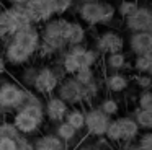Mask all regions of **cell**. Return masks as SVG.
I'll list each match as a JSON object with an SVG mask.
<instances>
[{"instance_id":"obj_37","label":"cell","mask_w":152,"mask_h":150,"mask_svg":"<svg viewBox=\"0 0 152 150\" xmlns=\"http://www.w3.org/2000/svg\"><path fill=\"white\" fill-rule=\"evenodd\" d=\"M17 150H34V145L28 137L20 135L17 139Z\"/></svg>"},{"instance_id":"obj_15","label":"cell","mask_w":152,"mask_h":150,"mask_svg":"<svg viewBox=\"0 0 152 150\" xmlns=\"http://www.w3.org/2000/svg\"><path fill=\"white\" fill-rule=\"evenodd\" d=\"M129 85H131V78L129 75L123 74V72H113V74H106L103 78V87L106 88L108 93H123L128 91Z\"/></svg>"},{"instance_id":"obj_11","label":"cell","mask_w":152,"mask_h":150,"mask_svg":"<svg viewBox=\"0 0 152 150\" xmlns=\"http://www.w3.org/2000/svg\"><path fill=\"white\" fill-rule=\"evenodd\" d=\"M2 57L5 59L8 65L12 67H23V65L30 64L33 55H30L25 49H21L20 46H17L15 42L10 41V38L4 42V55Z\"/></svg>"},{"instance_id":"obj_9","label":"cell","mask_w":152,"mask_h":150,"mask_svg":"<svg viewBox=\"0 0 152 150\" xmlns=\"http://www.w3.org/2000/svg\"><path fill=\"white\" fill-rule=\"evenodd\" d=\"M100 2H80L77 5V15L80 18V23L85 25L87 28H95L102 25V3Z\"/></svg>"},{"instance_id":"obj_17","label":"cell","mask_w":152,"mask_h":150,"mask_svg":"<svg viewBox=\"0 0 152 150\" xmlns=\"http://www.w3.org/2000/svg\"><path fill=\"white\" fill-rule=\"evenodd\" d=\"M129 65L128 55L123 52H113V54L103 55V68L106 74H113V72H123Z\"/></svg>"},{"instance_id":"obj_10","label":"cell","mask_w":152,"mask_h":150,"mask_svg":"<svg viewBox=\"0 0 152 150\" xmlns=\"http://www.w3.org/2000/svg\"><path fill=\"white\" fill-rule=\"evenodd\" d=\"M67 52L75 59L77 67L80 68H93L96 64H98L100 54L95 51V49H88L83 44L80 46H69L67 47Z\"/></svg>"},{"instance_id":"obj_16","label":"cell","mask_w":152,"mask_h":150,"mask_svg":"<svg viewBox=\"0 0 152 150\" xmlns=\"http://www.w3.org/2000/svg\"><path fill=\"white\" fill-rule=\"evenodd\" d=\"M118 121L119 130H121V143H131L137 139L139 135V127L134 122L131 116H119L116 117Z\"/></svg>"},{"instance_id":"obj_43","label":"cell","mask_w":152,"mask_h":150,"mask_svg":"<svg viewBox=\"0 0 152 150\" xmlns=\"http://www.w3.org/2000/svg\"><path fill=\"white\" fill-rule=\"evenodd\" d=\"M34 150H39V149H34Z\"/></svg>"},{"instance_id":"obj_19","label":"cell","mask_w":152,"mask_h":150,"mask_svg":"<svg viewBox=\"0 0 152 150\" xmlns=\"http://www.w3.org/2000/svg\"><path fill=\"white\" fill-rule=\"evenodd\" d=\"M85 39H87V28L80 21H72V20H70L69 29H67V36H66L67 47H69V46L83 44Z\"/></svg>"},{"instance_id":"obj_22","label":"cell","mask_w":152,"mask_h":150,"mask_svg":"<svg viewBox=\"0 0 152 150\" xmlns=\"http://www.w3.org/2000/svg\"><path fill=\"white\" fill-rule=\"evenodd\" d=\"M69 126H72L77 132L83 130V126H85V111H83L82 106H70L66 113V117H64Z\"/></svg>"},{"instance_id":"obj_26","label":"cell","mask_w":152,"mask_h":150,"mask_svg":"<svg viewBox=\"0 0 152 150\" xmlns=\"http://www.w3.org/2000/svg\"><path fill=\"white\" fill-rule=\"evenodd\" d=\"M132 119L137 124L139 130H151L152 129V111H145V109H139L136 108L132 113Z\"/></svg>"},{"instance_id":"obj_36","label":"cell","mask_w":152,"mask_h":150,"mask_svg":"<svg viewBox=\"0 0 152 150\" xmlns=\"http://www.w3.org/2000/svg\"><path fill=\"white\" fill-rule=\"evenodd\" d=\"M137 137H139V140L136 143V147L139 150H152V134L149 130H145L142 135H137Z\"/></svg>"},{"instance_id":"obj_6","label":"cell","mask_w":152,"mask_h":150,"mask_svg":"<svg viewBox=\"0 0 152 150\" xmlns=\"http://www.w3.org/2000/svg\"><path fill=\"white\" fill-rule=\"evenodd\" d=\"M124 38L116 29H106V31L96 34L95 38V51L100 55L113 54V52H123L124 51Z\"/></svg>"},{"instance_id":"obj_5","label":"cell","mask_w":152,"mask_h":150,"mask_svg":"<svg viewBox=\"0 0 152 150\" xmlns=\"http://www.w3.org/2000/svg\"><path fill=\"white\" fill-rule=\"evenodd\" d=\"M83 111H85V126H83V130H87V134L90 137H103L111 117L103 114L98 109V106H93V104L85 106Z\"/></svg>"},{"instance_id":"obj_28","label":"cell","mask_w":152,"mask_h":150,"mask_svg":"<svg viewBox=\"0 0 152 150\" xmlns=\"http://www.w3.org/2000/svg\"><path fill=\"white\" fill-rule=\"evenodd\" d=\"M100 3H102V25L108 26L116 20V7L106 0H102Z\"/></svg>"},{"instance_id":"obj_35","label":"cell","mask_w":152,"mask_h":150,"mask_svg":"<svg viewBox=\"0 0 152 150\" xmlns=\"http://www.w3.org/2000/svg\"><path fill=\"white\" fill-rule=\"evenodd\" d=\"M20 111H23L25 114H28V116H31L33 119H36L38 122H41V124L44 122V111H43V108H39V106H25V108H20Z\"/></svg>"},{"instance_id":"obj_27","label":"cell","mask_w":152,"mask_h":150,"mask_svg":"<svg viewBox=\"0 0 152 150\" xmlns=\"http://www.w3.org/2000/svg\"><path fill=\"white\" fill-rule=\"evenodd\" d=\"M139 5H141V3H139L137 0H121L118 5H115L116 7V16H119L121 20L128 18L129 15H132V13L137 10Z\"/></svg>"},{"instance_id":"obj_1","label":"cell","mask_w":152,"mask_h":150,"mask_svg":"<svg viewBox=\"0 0 152 150\" xmlns=\"http://www.w3.org/2000/svg\"><path fill=\"white\" fill-rule=\"evenodd\" d=\"M64 77H67V75L64 74L61 65L56 64V62L51 65H41L38 68L36 78H34L33 91L38 93L39 96H51V95H54L59 82Z\"/></svg>"},{"instance_id":"obj_40","label":"cell","mask_w":152,"mask_h":150,"mask_svg":"<svg viewBox=\"0 0 152 150\" xmlns=\"http://www.w3.org/2000/svg\"><path fill=\"white\" fill-rule=\"evenodd\" d=\"M5 72H7V62H5V59L0 55V75H4Z\"/></svg>"},{"instance_id":"obj_30","label":"cell","mask_w":152,"mask_h":150,"mask_svg":"<svg viewBox=\"0 0 152 150\" xmlns=\"http://www.w3.org/2000/svg\"><path fill=\"white\" fill-rule=\"evenodd\" d=\"M105 137L110 143H121V130H119V126H118V121L116 119H111L106 127V132H105Z\"/></svg>"},{"instance_id":"obj_20","label":"cell","mask_w":152,"mask_h":150,"mask_svg":"<svg viewBox=\"0 0 152 150\" xmlns=\"http://www.w3.org/2000/svg\"><path fill=\"white\" fill-rule=\"evenodd\" d=\"M34 149L39 150H67L66 143L54 134H43L33 142Z\"/></svg>"},{"instance_id":"obj_24","label":"cell","mask_w":152,"mask_h":150,"mask_svg":"<svg viewBox=\"0 0 152 150\" xmlns=\"http://www.w3.org/2000/svg\"><path fill=\"white\" fill-rule=\"evenodd\" d=\"M134 74H151L152 72V54L134 55L131 64Z\"/></svg>"},{"instance_id":"obj_42","label":"cell","mask_w":152,"mask_h":150,"mask_svg":"<svg viewBox=\"0 0 152 150\" xmlns=\"http://www.w3.org/2000/svg\"><path fill=\"white\" fill-rule=\"evenodd\" d=\"M79 2H100V0H79Z\"/></svg>"},{"instance_id":"obj_41","label":"cell","mask_w":152,"mask_h":150,"mask_svg":"<svg viewBox=\"0 0 152 150\" xmlns=\"http://www.w3.org/2000/svg\"><path fill=\"white\" fill-rule=\"evenodd\" d=\"M124 150H139L137 147H136V143H124Z\"/></svg>"},{"instance_id":"obj_38","label":"cell","mask_w":152,"mask_h":150,"mask_svg":"<svg viewBox=\"0 0 152 150\" xmlns=\"http://www.w3.org/2000/svg\"><path fill=\"white\" fill-rule=\"evenodd\" d=\"M0 150H17V140L0 139Z\"/></svg>"},{"instance_id":"obj_14","label":"cell","mask_w":152,"mask_h":150,"mask_svg":"<svg viewBox=\"0 0 152 150\" xmlns=\"http://www.w3.org/2000/svg\"><path fill=\"white\" fill-rule=\"evenodd\" d=\"M12 122H13V126L17 127V130L20 132V135H33V134H38L41 129V126L43 124L38 122L36 119H33L31 116H28V114H25L23 111H15L13 113V119H12Z\"/></svg>"},{"instance_id":"obj_33","label":"cell","mask_w":152,"mask_h":150,"mask_svg":"<svg viewBox=\"0 0 152 150\" xmlns=\"http://www.w3.org/2000/svg\"><path fill=\"white\" fill-rule=\"evenodd\" d=\"M136 100H137L139 109L152 111V93H151V90H141Z\"/></svg>"},{"instance_id":"obj_25","label":"cell","mask_w":152,"mask_h":150,"mask_svg":"<svg viewBox=\"0 0 152 150\" xmlns=\"http://www.w3.org/2000/svg\"><path fill=\"white\" fill-rule=\"evenodd\" d=\"M98 109L102 111L103 114H106L108 117H115V116H118V113H119V101L116 100V98H113V96H105L102 101H100L98 104Z\"/></svg>"},{"instance_id":"obj_32","label":"cell","mask_w":152,"mask_h":150,"mask_svg":"<svg viewBox=\"0 0 152 150\" xmlns=\"http://www.w3.org/2000/svg\"><path fill=\"white\" fill-rule=\"evenodd\" d=\"M54 5V15L56 16H64L69 13L75 5V0H53Z\"/></svg>"},{"instance_id":"obj_7","label":"cell","mask_w":152,"mask_h":150,"mask_svg":"<svg viewBox=\"0 0 152 150\" xmlns=\"http://www.w3.org/2000/svg\"><path fill=\"white\" fill-rule=\"evenodd\" d=\"M56 96H59L67 106H82V85H79L72 77H64L59 82L56 91ZM83 108V106H82Z\"/></svg>"},{"instance_id":"obj_21","label":"cell","mask_w":152,"mask_h":150,"mask_svg":"<svg viewBox=\"0 0 152 150\" xmlns=\"http://www.w3.org/2000/svg\"><path fill=\"white\" fill-rule=\"evenodd\" d=\"M54 135H57L61 140H62L64 143H66V147L69 149L70 143H77V137H79V132H77L75 129H74L72 126H69V124L66 122V121H61V122L56 124V129H54Z\"/></svg>"},{"instance_id":"obj_12","label":"cell","mask_w":152,"mask_h":150,"mask_svg":"<svg viewBox=\"0 0 152 150\" xmlns=\"http://www.w3.org/2000/svg\"><path fill=\"white\" fill-rule=\"evenodd\" d=\"M67 109H69V106L59 96H56V95H51V96H48L44 100V104H43L44 119H48L49 122L57 124L61 121H64Z\"/></svg>"},{"instance_id":"obj_31","label":"cell","mask_w":152,"mask_h":150,"mask_svg":"<svg viewBox=\"0 0 152 150\" xmlns=\"http://www.w3.org/2000/svg\"><path fill=\"white\" fill-rule=\"evenodd\" d=\"M20 137V132L13 126L12 121H0V139H13L17 140Z\"/></svg>"},{"instance_id":"obj_34","label":"cell","mask_w":152,"mask_h":150,"mask_svg":"<svg viewBox=\"0 0 152 150\" xmlns=\"http://www.w3.org/2000/svg\"><path fill=\"white\" fill-rule=\"evenodd\" d=\"M131 78V82H134V85L139 88V90H151L152 85V78L149 74H134Z\"/></svg>"},{"instance_id":"obj_2","label":"cell","mask_w":152,"mask_h":150,"mask_svg":"<svg viewBox=\"0 0 152 150\" xmlns=\"http://www.w3.org/2000/svg\"><path fill=\"white\" fill-rule=\"evenodd\" d=\"M25 88L18 85V82L7 75H0V111H17L23 100Z\"/></svg>"},{"instance_id":"obj_44","label":"cell","mask_w":152,"mask_h":150,"mask_svg":"<svg viewBox=\"0 0 152 150\" xmlns=\"http://www.w3.org/2000/svg\"><path fill=\"white\" fill-rule=\"evenodd\" d=\"M0 2H2V0H0Z\"/></svg>"},{"instance_id":"obj_4","label":"cell","mask_w":152,"mask_h":150,"mask_svg":"<svg viewBox=\"0 0 152 150\" xmlns=\"http://www.w3.org/2000/svg\"><path fill=\"white\" fill-rule=\"evenodd\" d=\"M10 41L15 42L17 46H20L21 49L28 52L30 55H36L38 47L41 42V36H39V28L36 25H25L20 26L13 34L10 36Z\"/></svg>"},{"instance_id":"obj_3","label":"cell","mask_w":152,"mask_h":150,"mask_svg":"<svg viewBox=\"0 0 152 150\" xmlns=\"http://www.w3.org/2000/svg\"><path fill=\"white\" fill-rule=\"evenodd\" d=\"M70 20L66 16H53L51 20H48L46 23H43L39 28V36L41 41H53L59 42V44L67 46L66 36L67 29H69Z\"/></svg>"},{"instance_id":"obj_39","label":"cell","mask_w":152,"mask_h":150,"mask_svg":"<svg viewBox=\"0 0 152 150\" xmlns=\"http://www.w3.org/2000/svg\"><path fill=\"white\" fill-rule=\"evenodd\" d=\"M77 150H100V149L95 145V142H80Z\"/></svg>"},{"instance_id":"obj_8","label":"cell","mask_w":152,"mask_h":150,"mask_svg":"<svg viewBox=\"0 0 152 150\" xmlns=\"http://www.w3.org/2000/svg\"><path fill=\"white\" fill-rule=\"evenodd\" d=\"M124 28L129 33H139V31H152V12L147 5H139L132 15L124 18L123 21Z\"/></svg>"},{"instance_id":"obj_29","label":"cell","mask_w":152,"mask_h":150,"mask_svg":"<svg viewBox=\"0 0 152 150\" xmlns=\"http://www.w3.org/2000/svg\"><path fill=\"white\" fill-rule=\"evenodd\" d=\"M72 78L79 85L85 87V85H88L90 82H93L96 78V72H95V68H80V70H77L72 75Z\"/></svg>"},{"instance_id":"obj_13","label":"cell","mask_w":152,"mask_h":150,"mask_svg":"<svg viewBox=\"0 0 152 150\" xmlns=\"http://www.w3.org/2000/svg\"><path fill=\"white\" fill-rule=\"evenodd\" d=\"M129 51L134 55L152 54V31H139L131 33L128 39Z\"/></svg>"},{"instance_id":"obj_18","label":"cell","mask_w":152,"mask_h":150,"mask_svg":"<svg viewBox=\"0 0 152 150\" xmlns=\"http://www.w3.org/2000/svg\"><path fill=\"white\" fill-rule=\"evenodd\" d=\"M18 28H20V23L13 15V12L8 7H0V31L10 38Z\"/></svg>"},{"instance_id":"obj_23","label":"cell","mask_w":152,"mask_h":150,"mask_svg":"<svg viewBox=\"0 0 152 150\" xmlns=\"http://www.w3.org/2000/svg\"><path fill=\"white\" fill-rule=\"evenodd\" d=\"M20 75H18L17 82L21 88L25 90H33V83H34V78H36V74H38V65H33V64H26L23 67H20Z\"/></svg>"}]
</instances>
